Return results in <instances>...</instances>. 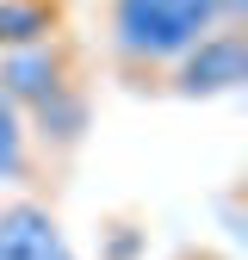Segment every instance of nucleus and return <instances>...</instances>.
Listing matches in <instances>:
<instances>
[{
	"label": "nucleus",
	"mask_w": 248,
	"mask_h": 260,
	"mask_svg": "<svg viewBox=\"0 0 248 260\" xmlns=\"http://www.w3.org/2000/svg\"><path fill=\"white\" fill-rule=\"evenodd\" d=\"M217 25H224L217 0H106V62L131 87H143V75L174 69Z\"/></svg>",
	"instance_id": "obj_1"
},
{
	"label": "nucleus",
	"mask_w": 248,
	"mask_h": 260,
	"mask_svg": "<svg viewBox=\"0 0 248 260\" xmlns=\"http://www.w3.org/2000/svg\"><path fill=\"white\" fill-rule=\"evenodd\" d=\"M242 81H248V31H242V19H224L217 31H205L168 69V93H180V100H217V93H236Z\"/></svg>",
	"instance_id": "obj_2"
},
{
	"label": "nucleus",
	"mask_w": 248,
	"mask_h": 260,
	"mask_svg": "<svg viewBox=\"0 0 248 260\" xmlns=\"http://www.w3.org/2000/svg\"><path fill=\"white\" fill-rule=\"evenodd\" d=\"M81 87V69H75V50L50 38V44H25V50H7L0 56V93L19 106V112H38L50 100Z\"/></svg>",
	"instance_id": "obj_3"
},
{
	"label": "nucleus",
	"mask_w": 248,
	"mask_h": 260,
	"mask_svg": "<svg viewBox=\"0 0 248 260\" xmlns=\"http://www.w3.org/2000/svg\"><path fill=\"white\" fill-rule=\"evenodd\" d=\"M0 260H75V254H69V242H62L56 211L19 199V205L0 211Z\"/></svg>",
	"instance_id": "obj_4"
},
{
	"label": "nucleus",
	"mask_w": 248,
	"mask_h": 260,
	"mask_svg": "<svg viewBox=\"0 0 248 260\" xmlns=\"http://www.w3.org/2000/svg\"><path fill=\"white\" fill-rule=\"evenodd\" d=\"M62 38V7L56 0H0V50L50 44Z\"/></svg>",
	"instance_id": "obj_5"
},
{
	"label": "nucleus",
	"mask_w": 248,
	"mask_h": 260,
	"mask_svg": "<svg viewBox=\"0 0 248 260\" xmlns=\"http://www.w3.org/2000/svg\"><path fill=\"white\" fill-rule=\"evenodd\" d=\"M25 168H31V124L0 93V180H25Z\"/></svg>",
	"instance_id": "obj_6"
},
{
	"label": "nucleus",
	"mask_w": 248,
	"mask_h": 260,
	"mask_svg": "<svg viewBox=\"0 0 248 260\" xmlns=\"http://www.w3.org/2000/svg\"><path fill=\"white\" fill-rule=\"evenodd\" d=\"M217 7H224V19H242V13H248V0H217Z\"/></svg>",
	"instance_id": "obj_7"
}]
</instances>
